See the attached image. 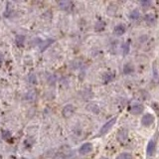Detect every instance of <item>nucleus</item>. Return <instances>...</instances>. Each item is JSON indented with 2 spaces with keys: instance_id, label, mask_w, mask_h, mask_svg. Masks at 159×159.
<instances>
[{
  "instance_id": "1",
  "label": "nucleus",
  "mask_w": 159,
  "mask_h": 159,
  "mask_svg": "<svg viewBox=\"0 0 159 159\" xmlns=\"http://www.w3.org/2000/svg\"><path fill=\"white\" fill-rule=\"evenodd\" d=\"M116 117H113L111 119H109V120L106 122V123H105L103 125V127L101 128L100 133H98V134H100V135L106 134L109 131V130L111 129V127H113L114 124H116Z\"/></svg>"
},
{
  "instance_id": "2",
  "label": "nucleus",
  "mask_w": 159,
  "mask_h": 159,
  "mask_svg": "<svg viewBox=\"0 0 159 159\" xmlns=\"http://www.w3.org/2000/svg\"><path fill=\"white\" fill-rule=\"evenodd\" d=\"M76 111V108L75 106L73 105H67L64 106L63 111H62V114H63V116L65 118H70L73 114L75 113Z\"/></svg>"
},
{
  "instance_id": "3",
  "label": "nucleus",
  "mask_w": 159,
  "mask_h": 159,
  "mask_svg": "<svg viewBox=\"0 0 159 159\" xmlns=\"http://www.w3.org/2000/svg\"><path fill=\"white\" fill-rule=\"evenodd\" d=\"M127 137H128V130H127L126 128H121V129L118 130L117 135H116V138L119 142H121V143L125 142Z\"/></svg>"
},
{
  "instance_id": "4",
  "label": "nucleus",
  "mask_w": 159,
  "mask_h": 159,
  "mask_svg": "<svg viewBox=\"0 0 159 159\" xmlns=\"http://www.w3.org/2000/svg\"><path fill=\"white\" fill-rule=\"evenodd\" d=\"M153 121H154V116H152V114L150 113H146L144 114V116H142L141 118V124L144 126H149L151 124L153 123Z\"/></svg>"
},
{
  "instance_id": "5",
  "label": "nucleus",
  "mask_w": 159,
  "mask_h": 159,
  "mask_svg": "<svg viewBox=\"0 0 159 159\" xmlns=\"http://www.w3.org/2000/svg\"><path fill=\"white\" fill-rule=\"evenodd\" d=\"M92 151H93V144H92V143H90V142L84 143V144H83L82 146L80 147V149H79L80 154H82V155L88 154V153L92 152Z\"/></svg>"
},
{
  "instance_id": "6",
  "label": "nucleus",
  "mask_w": 159,
  "mask_h": 159,
  "mask_svg": "<svg viewBox=\"0 0 159 159\" xmlns=\"http://www.w3.org/2000/svg\"><path fill=\"white\" fill-rule=\"evenodd\" d=\"M58 5L60 9L65 10V11H71L73 9V2L69 1V0H64V1L58 2Z\"/></svg>"
},
{
  "instance_id": "7",
  "label": "nucleus",
  "mask_w": 159,
  "mask_h": 159,
  "mask_svg": "<svg viewBox=\"0 0 159 159\" xmlns=\"http://www.w3.org/2000/svg\"><path fill=\"white\" fill-rule=\"evenodd\" d=\"M155 149H156V143L153 139H150L147 144V148H146V153H147L148 157H151V156L154 154Z\"/></svg>"
},
{
  "instance_id": "8",
  "label": "nucleus",
  "mask_w": 159,
  "mask_h": 159,
  "mask_svg": "<svg viewBox=\"0 0 159 159\" xmlns=\"http://www.w3.org/2000/svg\"><path fill=\"white\" fill-rule=\"evenodd\" d=\"M143 109H144V108H143L142 105H140V103H135V105H133L130 108V113L132 114H140L143 111Z\"/></svg>"
},
{
  "instance_id": "9",
  "label": "nucleus",
  "mask_w": 159,
  "mask_h": 159,
  "mask_svg": "<svg viewBox=\"0 0 159 159\" xmlns=\"http://www.w3.org/2000/svg\"><path fill=\"white\" fill-rule=\"evenodd\" d=\"M125 31H126V28L123 24H118L114 27V33H116V35L117 36L123 35V34L125 33Z\"/></svg>"
},
{
  "instance_id": "10",
  "label": "nucleus",
  "mask_w": 159,
  "mask_h": 159,
  "mask_svg": "<svg viewBox=\"0 0 159 159\" xmlns=\"http://www.w3.org/2000/svg\"><path fill=\"white\" fill-rule=\"evenodd\" d=\"M113 78H114V75L113 74V73H111V72H106L103 76V82H105V83L111 82V81L113 80Z\"/></svg>"
},
{
  "instance_id": "11",
  "label": "nucleus",
  "mask_w": 159,
  "mask_h": 159,
  "mask_svg": "<svg viewBox=\"0 0 159 159\" xmlns=\"http://www.w3.org/2000/svg\"><path fill=\"white\" fill-rule=\"evenodd\" d=\"M87 109L88 111L93 113H100V108H98L96 103H90V105H88Z\"/></svg>"
},
{
  "instance_id": "12",
  "label": "nucleus",
  "mask_w": 159,
  "mask_h": 159,
  "mask_svg": "<svg viewBox=\"0 0 159 159\" xmlns=\"http://www.w3.org/2000/svg\"><path fill=\"white\" fill-rule=\"evenodd\" d=\"M54 41H55V40H53V39H48V40H45V42H43L42 44H41V46H40L41 52L45 51L49 46L52 45V43H54Z\"/></svg>"
},
{
  "instance_id": "13",
  "label": "nucleus",
  "mask_w": 159,
  "mask_h": 159,
  "mask_svg": "<svg viewBox=\"0 0 159 159\" xmlns=\"http://www.w3.org/2000/svg\"><path fill=\"white\" fill-rule=\"evenodd\" d=\"M15 42H16V45L18 47H23L24 46V43H25V37L23 35H18L16 39H15Z\"/></svg>"
},
{
  "instance_id": "14",
  "label": "nucleus",
  "mask_w": 159,
  "mask_h": 159,
  "mask_svg": "<svg viewBox=\"0 0 159 159\" xmlns=\"http://www.w3.org/2000/svg\"><path fill=\"white\" fill-rule=\"evenodd\" d=\"M139 17H140V13H139V11H138L137 9L132 10V11L130 12V14H129V18H130V19H132V20H137Z\"/></svg>"
},
{
  "instance_id": "15",
  "label": "nucleus",
  "mask_w": 159,
  "mask_h": 159,
  "mask_svg": "<svg viewBox=\"0 0 159 159\" xmlns=\"http://www.w3.org/2000/svg\"><path fill=\"white\" fill-rule=\"evenodd\" d=\"M105 26H106L105 22L98 21L96 24V31H98V32H100V31H103V29H105Z\"/></svg>"
},
{
  "instance_id": "16",
  "label": "nucleus",
  "mask_w": 159,
  "mask_h": 159,
  "mask_svg": "<svg viewBox=\"0 0 159 159\" xmlns=\"http://www.w3.org/2000/svg\"><path fill=\"white\" fill-rule=\"evenodd\" d=\"M116 159H132V155L130 153H120Z\"/></svg>"
},
{
  "instance_id": "17",
  "label": "nucleus",
  "mask_w": 159,
  "mask_h": 159,
  "mask_svg": "<svg viewBox=\"0 0 159 159\" xmlns=\"http://www.w3.org/2000/svg\"><path fill=\"white\" fill-rule=\"evenodd\" d=\"M145 21H146L147 23H149V24H151V23H154L155 22V17L153 14H147L146 16H145Z\"/></svg>"
},
{
  "instance_id": "18",
  "label": "nucleus",
  "mask_w": 159,
  "mask_h": 159,
  "mask_svg": "<svg viewBox=\"0 0 159 159\" xmlns=\"http://www.w3.org/2000/svg\"><path fill=\"white\" fill-rule=\"evenodd\" d=\"M123 71H124V74H129V73L133 72V67L131 66V64H126L125 66L123 68Z\"/></svg>"
},
{
  "instance_id": "19",
  "label": "nucleus",
  "mask_w": 159,
  "mask_h": 159,
  "mask_svg": "<svg viewBox=\"0 0 159 159\" xmlns=\"http://www.w3.org/2000/svg\"><path fill=\"white\" fill-rule=\"evenodd\" d=\"M3 138L5 140H9L11 139V133H10L9 131H3Z\"/></svg>"
},
{
  "instance_id": "20",
  "label": "nucleus",
  "mask_w": 159,
  "mask_h": 159,
  "mask_svg": "<svg viewBox=\"0 0 159 159\" xmlns=\"http://www.w3.org/2000/svg\"><path fill=\"white\" fill-rule=\"evenodd\" d=\"M129 52V42H126L123 46V55H126Z\"/></svg>"
},
{
  "instance_id": "21",
  "label": "nucleus",
  "mask_w": 159,
  "mask_h": 159,
  "mask_svg": "<svg viewBox=\"0 0 159 159\" xmlns=\"http://www.w3.org/2000/svg\"><path fill=\"white\" fill-rule=\"evenodd\" d=\"M36 80V78H35V76L34 75H31L28 77V82L29 83H32V84H36L37 83V81H35Z\"/></svg>"
},
{
  "instance_id": "22",
  "label": "nucleus",
  "mask_w": 159,
  "mask_h": 159,
  "mask_svg": "<svg viewBox=\"0 0 159 159\" xmlns=\"http://www.w3.org/2000/svg\"><path fill=\"white\" fill-rule=\"evenodd\" d=\"M150 2H141V5H149Z\"/></svg>"
},
{
  "instance_id": "23",
  "label": "nucleus",
  "mask_w": 159,
  "mask_h": 159,
  "mask_svg": "<svg viewBox=\"0 0 159 159\" xmlns=\"http://www.w3.org/2000/svg\"><path fill=\"white\" fill-rule=\"evenodd\" d=\"M100 159H108V158H106V157H101V158H100Z\"/></svg>"
},
{
  "instance_id": "24",
  "label": "nucleus",
  "mask_w": 159,
  "mask_h": 159,
  "mask_svg": "<svg viewBox=\"0 0 159 159\" xmlns=\"http://www.w3.org/2000/svg\"><path fill=\"white\" fill-rule=\"evenodd\" d=\"M11 159H17V158H15V157H13V158H11Z\"/></svg>"
}]
</instances>
